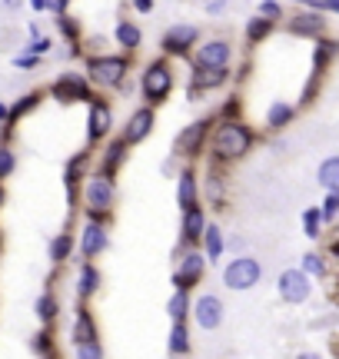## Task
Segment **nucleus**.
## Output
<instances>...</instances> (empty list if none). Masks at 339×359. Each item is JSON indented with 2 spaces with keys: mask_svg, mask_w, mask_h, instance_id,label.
<instances>
[{
  "mask_svg": "<svg viewBox=\"0 0 339 359\" xmlns=\"http://www.w3.org/2000/svg\"><path fill=\"white\" fill-rule=\"evenodd\" d=\"M249 143H253V133L246 130L243 123H223L213 136V153L220 160H236L249 150Z\"/></svg>",
  "mask_w": 339,
  "mask_h": 359,
  "instance_id": "obj_1",
  "label": "nucleus"
},
{
  "mask_svg": "<svg viewBox=\"0 0 339 359\" xmlns=\"http://www.w3.org/2000/svg\"><path fill=\"white\" fill-rule=\"evenodd\" d=\"M260 276H263V266L256 263L253 256H236V260L223 269L226 286H229V289H236V293L253 289V286L260 283Z\"/></svg>",
  "mask_w": 339,
  "mask_h": 359,
  "instance_id": "obj_2",
  "label": "nucleus"
},
{
  "mask_svg": "<svg viewBox=\"0 0 339 359\" xmlns=\"http://www.w3.org/2000/svg\"><path fill=\"white\" fill-rule=\"evenodd\" d=\"M170 90H173V74H170V67L167 63H150L147 74H143V94H147V100L160 103V100H167Z\"/></svg>",
  "mask_w": 339,
  "mask_h": 359,
  "instance_id": "obj_3",
  "label": "nucleus"
},
{
  "mask_svg": "<svg viewBox=\"0 0 339 359\" xmlns=\"http://www.w3.org/2000/svg\"><path fill=\"white\" fill-rule=\"evenodd\" d=\"M309 293H313V283H309L306 273H300V269H286V273H280V296L286 302L309 300Z\"/></svg>",
  "mask_w": 339,
  "mask_h": 359,
  "instance_id": "obj_4",
  "label": "nucleus"
},
{
  "mask_svg": "<svg viewBox=\"0 0 339 359\" xmlns=\"http://www.w3.org/2000/svg\"><path fill=\"white\" fill-rule=\"evenodd\" d=\"M127 74V60L123 57H96L90 63V76H94L100 87H116Z\"/></svg>",
  "mask_w": 339,
  "mask_h": 359,
  "instance_id": "obj_5",
  "label": "nucleus"
},
{
  "mask_svg": "<svg viewBox=\"0 0 339 359\" xmlns=\"http://www.w3.org/2000/svg\"><path fill=\"white\" fill-rule=\"evenodd\" d=\"M87 207H90V216H100L103 209L113 207V183L110 176H94L90 183H87Z\"/></svg>",
  "mask_w": 339,
  "mask_h": 359,
  "instance_id": "obj_6",
  "label": "nucleus"
},
{
  "mask_svg": "<svg viewBox=\"0 0 339 359\" xmlns=\"http://www.w3.org/2000/svg\"><path fill=\"white\" fill-rule=\"evenodd\" d=\"M229 57H233V47H229L226 40H213L207 47H200L196 67H200V70H220V67L229 63Z\"/></svg>",
  "mask_w": 339,
  "mask_h": 359,
  "instance_id": "obj_7",
  "label": "nucleus"
},
{
  "mask_svg": "<svg viewBox=\"0 0 339 359\" xmlns=\"http://www.w3.org/2000/svg\"><path fill=\"white\" fill-rule=\"evenodd\" d=\"M196 37H200V30H196V27L180 23V27H173L167 37H163V50H167V54H180V57H183L189 47L196 43Z\"/></svg>",
  "mask_w": 339,
  "mask_h": 359,
  "instance_id": "obj_8",
  "label": "nucleus"
},
{
  "mask_svg": "<svg viewBox=\"0 0 339 359\" xmlns=\"http://www.w3.org/2000/svg\"><path fill=\"white\" fill-rule=\"evenodd\" d=\"M54 96L60 103H70V100H90V90L76 74H67L54 83Z\"/></svg>",
  "mask_w": 339,
  "mask_h": 359,
  "instance_id": "obj_9",
  "label": "nucleus"
},
{
  "mask_svg": "<svg viewBox=\"0 0 339 359\" xmlns=\"http://www.w3.org/2000/svg\"><path fill=\"white\" fill-rule=\"evenodd\" d=\"M200 276H203V256L200 253H189V256L180 260V269H176L173 283H176V289H189L193 283H200Z\"/></svg>",
  "mask_w": 339,
  "mask_h": 359,
  "instance_id": "obj_10",
  "label": "nucleus"
},
{
  "mask_svg": "<svg viewBox=\"0 0 339 359\" xmlns=\"http://www.w3.org/2000/svg\"><path fill=\"white\" fill-rule=\"evenodd\" d=\"M207 120H196V123H189L187 130L176 136V153H183V156H196L200 153V143H203V136H207Z\"/></svg>",
  "mask_w": 339,
  "mask_h": 359,
  "instance_id": "obj_11",
  "label": "nucleus"
},
{
  "mask_svg": "<svg viewBox=\"0 0 339 359\" xmlns=\"http://www.w3.org/2000/svg\"><path fill=\"white\" fill-rule=\"evenodd\" d=\"M196 322L203 329H216L223 322V302L216 300V296H200L196 300Z\"/></svg>",
  "mask_w": 339,
  "mask_h": 359,
  "instance_id": "obj_12",
  "label": "nucleus"
},
{
  "mask_svg": "<svg viewBox=\"0 0 339 359\" xmlns=\"http://www.w3.org/2000/svg\"><path fill=\"white\" fill-rule=\"evenodd\" d=\"M153 130V110H136L127 123V133H123V143H140L147 140Z\"/></svg>",
  "mask_w": 339,
  "mask_h": 359,
  "instance_id": "obj_13",
  "label": "nucleus"
},
{
  "mask_svg": "<svg viewBox=\"0 0 339 359\" xmlns=\"http://www.w3.org/2000/svg\"><path fill=\"white\" fill-rule=\"evenodd\" d=\"M103 249H107V229L90 223L83 229V256H100Z\"/></svg>",
  "mask_w": 339,
  "mask_h": 359,
  "instance_id": "obj_14",
  "label": "nucleus"
},
{
  "mask_svg": "<svg viewBox=\"0 0 339 359\" xmlns=\"http://www.w3.org/2000/svg\"><path fill=\"white\" fill-rule=\"evenodd\" d=\"M176 203L180 209H189L196 207V180H193V173H180V183H176Z\"/></svg>",
  "mask_w": 339,
  "mask_h": 359,
  "instance_id": "obj_15",
  "label": "nucleus"
},
{
  "mask_svg": "<svg viewBox=\"0 0 339 359\" xmlns=\"http://www.w3.org/2000/svg\"><path fill=\"white\" fill-rule=\"evenodd\" d=\"M203 227H207L203 209L200 207L183 209V236H187V240H200V236H203Z\"/></svg>",
  "mask_w": 339,
  "mask_h": 359,
  "instance_id": "obj_16",
  "label": "nucleus"
},
{
  "mask_svg": "<svg viewBox=\"0 0 339 359\" xmlns=\"http://www.w3.org/2000/svg\"><path fill=\"white\" fill-rule=\"evenodd\" d=\"M107 130H110V107L107 103H94L90 107V140L103 136Z\"/></svg>",
  "mask_w": 339,
  "mask_h": 359,
  "instance_id": "obj_17",
  "label": "nucleus"
},
{
  "mask_svg": "<svg viewBox=\"0 0 339 359\" xmlns=\"http://www.w3.org/2000/svg\"><path fill=\"white\" fill-rule=\"evenodd\" d=\"M293 30L296 34H306V37H320L322 30H326V20L320 14H300V17L293 20Z\"/></svg>",
  "mask_w": 339,
  "mask_h": 359,
  "instance_id": "obj_18",
  "label": "nucleus"
},
{
  "mask_svg": "<svg viewBox=\"0 0 339 359\" xmlns=\"http://www.w3.org/2000/svg\"><path fill=\"white\" fill-rule=\"evenodd\" d=\"M293 120V107L286 103V100H276V103H269V114H266V123L273 127V130H280Z\"/></svg>",
  "mask_w": 339,
  "mask_h": 359,
  "instance_id": "obj_19",
  "label": "nucleus"
},
{
  "mask_svg": "<svg viewBox=\"0 0 339 359\" xmlns=\"http://www.w3.org/2000/svg\"><path fill=\"white\" fill-rule=\"evenodd\" d=\"M320 183L329 189V193H336L339 189V156H329V160L320 167Z\"/></svg>",
  "mask_w": 339,
  "mask_h": 359,
  "instance_id": "obj_20",
  "label": "nucleus"
},
{
  "mask_svg": "<svg viewBox=\"0 0 339 359\" xmlns=\"http://www.w3.org/2000/svg\"><path fill=\"white\" fill-rule=\"evenodd\" d=\"M74 340H76V342H90V340H96V333H94V320H90V313H80V316H76Z\"/></svg>",
  "mask_w": 339,
  "mask_h": 359,
  "instance_id": "obj_21",
  "label": "nucleus"
},
{
  "mask_svg": "<svg viewBox=\"0 0 339 359\" xmlns=\"http://www.w3.org/2000/svg\"><path fill=\"white\" fill-rule=\"evenodd\" d=\"M70 249H74V236H70V233H63V236H56L54 243H50V260H54V263H63Z\"/></svg>",
  "mask_w": 339,
  "mask_h": 359,
  "instance_id": "obj_22",
  "label": "nucleus"
},
{
  "mask_svg": "<svg viewBox=\"0 0 339 359\" xmlns=\"http://www.w3.org/2000/svg\"><path fill=\"white\" fill-rule=\"evenodd\" d=\"M116 40H120L127 50H133V47H140V30H136L133 23H127V20H123V23L116 27Z\"/></svg>",
  "mask_w": 339,
  "mask_h": 359,
  "instance_id": "obj_23",
  "label": "nucleus"
},
{
  "mask_svg": "<svg viewBox=\"0 0 339 359\" xmlns=\"http://www.w3.org/2000/svg\"><path fill=\"white\" fill-rule=\"evenodd\" d=\"M187 346H189L187 326H183V320H176L173 333H170V349H173V353H187Z\"/></svg>",
  "mask_w": 339,
  "mask_h": 359,
  "instance_id": "obj_24",
  "label": "nucleus"
},
{
  "mask_svg": "<svg viewBox=\"0 0 339 359\" xmlns=\"http://www.w3.org/2000/svg\"><path fill=\"white\" fill-rule=\"evenodd\" d=\"M96 286H100V273H96L94 266H83L80 269V293L90 296V293H96Z\"/></svg>",
  "mask_w": 339,
  "mask_h": 359,
  "instance_id": "obj_25",
  "label": "nucleus"
},
{
  "mask_svg": "<svg viewBox=\"0 0 339 359\" xmlns=\"http://www.w3.org/2000/svg\"><path fill=\"white\" fill-rule=\"evenodd\" d=\"M203 233H207V260H216L223 253V236L216 227H203Z\"/></svg>",
  "mask_w": 339,
  "mask_h": 359,
  "instance_id": "obj_26",
  "label": "nucleus"
},
{
  "mask_svg": "<svg viewBox=\"0 0 339 359\" xmlns=\"http://www.w3.org/2000/svg\"><path fill=\"white\" fill-rule=\"evenodd\" d=\"M187 309H189L187 289H176V293H173V300H170V306H167V313L173 316V320H183V316H187Z\"/></svg>",
  "mask_w": 339,
  "mask_h": 359,
  "instance_id": "obj_27",
  "label": "nucleus"
},
{
  "mask_svg": "<svg viewBox=\"0 0 339 359\" xmlns=\"http://www.w3.org/2000/svg\"><path fill=\"white\" fill-rule=\"evenodd\" d=\"M123 150H127V143L120 140V143H113L110 150H107V160H103V176H110L116 167H120V160H123Z\"/></svg>",
  "mask_w": 339,
  "mask_h": 359,
  "instance_id": "obj_28",
  "label": "nucleus"
},
{
  "mask_svg": "<svg viewBox=\"0 0 339 359\" xmlns=\"http://www.w3.org/2000/svg\"><path fill=\"white\" fill-rule=\"evenodd\" d=\"M300 273H306V276H322V273H326L322 256H316V253H306V256H302V269H300Z\"/></svg>",
  "mask_w": 339,
  "mask_h": 359,
  "instance_id": "obj_29",
  "label": "nucleus"
},
{
  "mask_svg": "<svg viewBox=\"0 0 339 359\" xmlns=\"http://www.w3.org/2000/svg\"><path fill=\"white\" fill-rule=\"evenodd\" d=\"M223 80H226V67H220V70H200L196 74V87H216Z\"/></svg>",
  "mask_w": 339,
  "mask_h": 359,
  "instance_id": "obj_30",
  "label": "nucleus"
},
{
  "mask_svg": "<svg viewBox=\"0 0 339 359\" xmlns=\"http://www.w3.org/2000/svg\"><path fill=\"white\" fill-rule=\"evenodd\" d=\"M269 27H273V20H266V17H256V20H249V30H246V37L253 40H263L266 34H269Z\"/></svg>",
  "mask_w": 339,
  "mask_h": 359,
  "instance_id": "obj_31",
  "label": "nucleus"
},
{
  "mask_svg": "<svg viewBox=\"0 0 339 359\" xmlns=\"http://www.w3.org/2000/svg\"><path fill=\"white\" fill-rule=\"evenodd\" d=\"M302 227H306V236L316 240L320 236V209H306L302 213Z\"/></svg>",
  "mask_w": 339,
  "mask_h": 359,
  "instance_id": "obj_32",
  "label": "nucleus"
},
{
  "mask_svg": "<svg viewBox=\"0 0 339 359\" xmlns=\"http://www.w3.org/2000/svg\"><path fill=\"white\" fill-rule=\"evenodd\" d=\"M76 359H103V349H100V342H96V340L76 342Z\"/></svg>",
  "mask_w": 339,
  "mask_h": 359,
  "instance_id": "obj_33",
  "label": "nucleus"
},
{
  "mask_svg": "<svg viewBox=\"0 0 339 359\" xmlns=\"http://www.w3.org/2000/svg\"><path fill=\"white\" fill-rule=\"evenodd\" d=\"M336 213H339V193H329V196H326V203H322L320 220H326V223H333V220H336Z\"/></svg>",
  "mask_w": 339,
  "mask_h": 359,
  "instance_id": "obj_34",
  "label": "nucleus"
},
{
  "mask_svg": "<svg viewBox=\"0 0 339 359\" xmlns=\"http://www.w3.org/2000/svg\"><path fill=\"white\" fill-rule=\"evenodd\" d=\"M37 316H40L43 322L54 320V316H56V300H54V296H43V300L37 302Z\"/></svg>",
  "mask_w": 339,
  "mask_h": 359,
  "instance_id": "obj_35",
  "label": "nucleus"
},
{
  "mask_svg": "<svg viewBox=\"0 0 339 359\" xmlns=\"http://www.w3.org/2000/svg\"><path fill=\"white\" fill-rule=\"evenodd\" d=\"M14 167H17L14 153H10V150H0V180H3V176H10V173H14Z\"/></svg>",
  "mask_w": 339,
  "mask_h": 359,
  "instance_id": "obj_36",
  "label": "nucleus"
},
{
  "mask_svg": "<svg viewBox=\"0 0 339 359\" xmlns=\"http://www.w3.org/2000/svg\"><path fill=\"white\" fill-rule=\"evenodd\" d=\"M313 10H339V0H306Z\"/></svg>",
  "mask_w": 339,
  "mask_h": 359,
  "instance_id": "obj_37",
  "label": "nucleus"
},
{
  "mask_svg": "<svg viewBox=\"0 0 339 359\" xmlns=\"http://www.w3.org/2000/svg\"><path fill=\"white\" fill-rule=\"evenodd\" d=\"M260 17H280V7H276V3H273V0H263V7H260Z\"/></svg>",
  "mask_w": 339,
  "mask_h": 359,
  "instance_id": "obj_38",
  "label": "nucleus"
},
{
  "mask_svg": "<svg viewBox=\"0 0 339 359\" xmlns=\"http://www.w3.org/2000/svg\"><path fill=\"white\" fill-rule=\"evenodd\" d=\"M30 107H37V96H23V103H17L14 107V116H20V114H27Z\"/></svg>",
  "mask_w": 339,
  "mask_h": 359,
  "instance_id": "obj_39",
  "label": "nucleus"
},
{
  "mask_svg": "<svg viewBox=\"0 0 339 359\" xmlns=\"http://www.w3.org/2000/svg\"><path fill=\"white\" fill-rule=\"evenodd\" d=\"M67 3H70V0H47V10H54V14H60V17H63Z\"/></svg>",
  "mask_w": 339,
  "mask_h": 359,
  "instance_id": "obj_40",
  "label": "nucleus"
},
{
  "mask_svg": "<svg viewBox=\"0 0 339 359\" xmlns=\"http://www.w3.org/2000/svg\"><path fill=\"white\" fill-rule=\"evenodd\" d=\"M60 27H63V34H67V37H76V23H70L67 17H60Z\"/></svg>",
  "mask_w": 339,
  "mask_h": 359,
  "instance_id": "obj_41",
  "label": "nucleus"
},
{
  "mask_svg": "<svg viewBox=\"0 0 339 359\" xmlns=\"http://www.w3.org/2000/svg\"><path fill=\"white\" fill-rule=\"evenodd\" d=\"M30 50H34V54H43V50H50V40H34V43H30Z\"/></svg>",
  "mask_w": 339,
  "mask_h": 359,
  "instance_id": "obj_42",
  "label": "nucleus"
},
{
  "mask_svg": "<svg viewBox=\"0 0 339 359\" xmlns=\"http://www.w3.org/2000/svg\"><path fill=\"white\" fill-rule=\"evenodd\" d=\"M136 10H140V14H150V10H153V0H136Z\"/></svg>",
  "mask_w": 339,
  "mask_h": 359,
  "instance_id": "obj_43",
  "label": "nucleus"
},
{
  "mask_svg": "<svg viewBox=\"0 0 339 359\" xmlns=\"http://www.w3.org/2000/svg\"><path fill=\"white\" fill-rule=\"evenodd\" d=\"M14 63H17V67H34L37 60H34V57H17V60H14Z\"/></svg>",
  "mask_w": 339,
  "mask_h": 359,
  "instance_id": "obj_44",
  "label": "nucleus"
},
{
  "mask_svg": "<svg viewBox=\"0 0 339 359\" xmlns=\"http://www.w3.org/2000/svg\"><path fill=\"white\" fill-rule=\"evenodd\" d=\"M30 7L34 10H47V0H30Z\"/></svg>",
  "mask_w": 339,
  "mask_h": 359,
  "instance_id": "obj_45",
  "label": "nucleus"
},
{
  "mask_svg": "<svg viewBox=\"0 0 339 359\" xmlns=\"http://www.w3.org/2000/svg\"><path fill=\"white\" fill-rule=\"evenodd\" d=\"M300 359H320V356H316V353H302Z\"/></svg>",
  "mask_w": 339,
  "mask_h": 359,
  "instance_id": "obj_46",
  "label": "nucleus"
},
{
  "mask_svg": "<svg viewBox=\"0 0 339 359\" xmlns=\"http://www.w3.org/2000/svg\"><path fill=\"white\" fill-rule=\"evenodd\" d=\"M3 116H7V107H3V103H0V120H3Z\"/></svg>",
  "mask_w": 339,
  "mask_h": 359,
  "instance_id": "obj_47",
  "label": "nucleus"
},
{
  "mask_svg": "<svg viewBox=\"0 0 339 359\" xmlns=\"http://www.w3.org/2000/svg\"><path fill=\"white\" fill-rule=\"evenodd\" d=\"M0 203H3V189H0Z\"/></svg>",
  "mask_w": 339,
  "mask_h": 359,
  "instance_id": "obj_48",
  "label": "nucleus"
}]
</instances>
